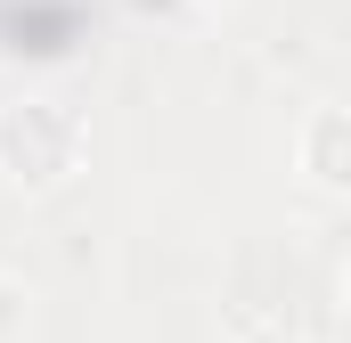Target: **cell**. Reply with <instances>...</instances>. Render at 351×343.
Segmentation results:
<instances>
[{
	"label": "cell",
	"instance_id": "cell-1",
	"mask_svg": "<svg viewBox=\"0 0 351 343\" xmlns=\"http://www.w3.org/2000/svg\"><path fill=\"white\" fill-rule=\"evenodd\" d=\"M82 115L66 98H8L0 106V180L8 188H66L82 172Z\"/></svg>",
	"mask_w": 351,
	"mask_h": 343
},
{
	"label": "cell",
	"instance_id": "cell-2",
	"mask_svg": "<svg viewBox=\"0 0 351 343\" xmlns=\"http://www.w3.org/2000/svg\"><path fill=\"white\" fill-rule=\"evenodd\" d=\"M302 172L319 188H351V106H319L302 123Z\"/></svg>",
	"mask_w": 351,
	"mask_h": 343
},
{
	"label": "cell",
	"instance_id": "cell-3",
	"mask_svg": "<svg viewBox=\"0 0 351 343\" xmlns=\"http://www.w3.org/2000/svg\"><path fill=\"white\" fill-rule=\"evenodd\" d=\"M16 327H25V286H8V278H0V343L16 335Z\"/></svg>",
	"mask_w": 351,
	"mask_h": 343
},
{
	"label": "cell",
	"instance_id": "cell-4",
	"mask_svg": "<svg viewBox=\"0 0 351 343\" xmlns=\"http://www.w3.org/2000/svg\"><path fill=\"white\" fill-rule=\"evenodd\" d=\"M237 343H302V335L278 327V319H254V327H237Z\"/></svg>",
	"mask_w": 351,
	"mask_h": 343
},
{
	"label": "cell",
	"instance_id": "cell-5",
	"mask_svg": "<svg viewBox=\"0 0 351 343\" xmlns=\"http://www.w3.org/2000/svg\"><path fill=\"white\" fill-rule=\"evenodd\" d=\"M343 303H351V261H343Z\"/></svg>",
	"mask_w": 351,
	"mask_h": 343
}]
</instances>
